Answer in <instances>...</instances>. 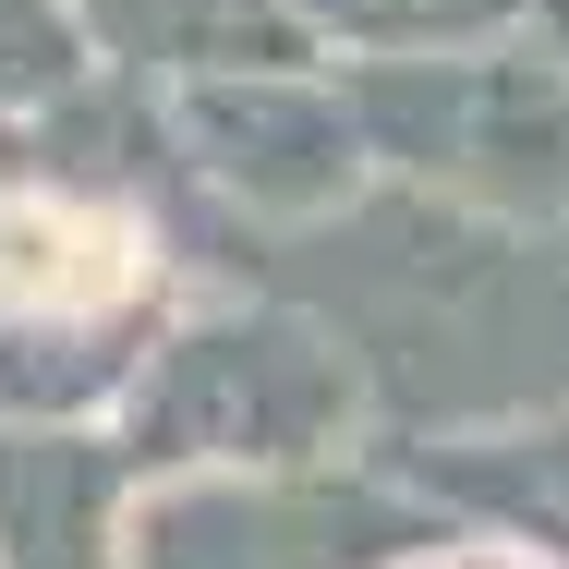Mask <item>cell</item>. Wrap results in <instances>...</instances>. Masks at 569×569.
I'll return each instance as SVG.
<instances>
[{
    "mask_svg": "<svg viewBox=\"0 0 569 569\" xmlns=\"http://www.w3.org/2000/svg\"><path fill=\"white\" fill-rule=\"evenodd\" d=\"M158 242L110 194H61V182H0V316L24 328H98L146 291Z\"/></svg>",
    "mask_w": 569,
    "mask_h": 569,
    "instance_id": "6da1fadb",
    "label": "cell"
}]
</instances>
